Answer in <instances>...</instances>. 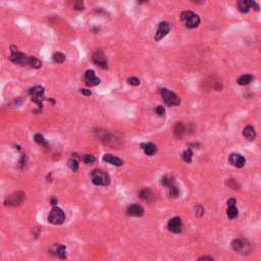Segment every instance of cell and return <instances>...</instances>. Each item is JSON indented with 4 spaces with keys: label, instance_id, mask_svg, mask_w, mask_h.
<instances>
[{
    "label": "cell",
    "instance_id": "cell-38",
    "mask_svg": "<svg viewBox=\"0 0 261 261\" xmlns=\"http://www.w3.org/2000/svg\"><path fill=\"white\" fill-rule=\"evenodd\" d=\"M236 204V199L232 198L230 200H227V206H235Z\"/></svg>",
    "mask_w": 261,
    "mask_h": 261
},
{
    "label": "cell",
    "instance_id": "cell-4",
    "mask_svg": "<svg viewBox=\"0 0 261 261\" xmlns=\"http://www.w3.org/2000/svg\"><path fill=\"white\" fill-rule=\"evenodd\" d=\"M49 223H51L52 224H61L63 223V221L65 220V214H64L63 210L60 209L59 207H54L49 213L48 216Z\"/></svg>",
    "mask_w": 261,
    "mask_h": 261
},
{
    "label": "cell",
    "instance_id": "cell-11",
    "mask_svg": "<svg viewBox=\"0 0 261 261\" xmlns=\"http://www.w3.org/2000/svg\"><path fill=\"white\" fill-rule=\"evenodd\" d=\"M182 227H183V223H182V219L180 217H173L169 221V230L171 233H180L182 231Z\"/></svg>",
    "mask_w": 261,
    "mask_h": 261
},
{
    "label": "cell",
    "instance_id": "cell-6",
    "mask_svg": "<svg viewBox=\"0 0 261 261\" xmlns=\"http://www.w3.org/2000/svg\"><path fill=\"white\" fill-rule=\"evenodd\" d=\"M232 248L236 252L241 253V254H248L250 252V245L249 243L244 240V239H235L232 242Z\"/></svg>",
    "mask_w": 261,
    "mask_h": 261
},
{
    "label": "cell",
    "instance_id": "cell-9",
    "mask_svg": "<svg viewBox=\"0 0 261 261\" xmlns=\"http://www.w3.org/2000/svg\"><path fill=\"white\" fill-rule=\"evenodd\" d=\"M84 79H85L86 85L89 86V87H93V86L100 84V79L96 77L95 71L92 70H89L86 71L84 74Z\"/></svg>",
    "mask_w": 261,
    "mask_h": 261
},
{
    "label": "cell",
    "instance_id": "cell-24",
    "mask_svg": "<svg viewBox=\"0 0 261 261\" xmlns=\"http://www.w3.org/2000/svg\"><path fill=\"white\" fill-rule=\"evenodd\" d=\"M53 60L57 63H62L65 60V55L62 54L61 52H56L53 54Z\"/></svg>",
    "mask_w": 261,
    "mask_h": 261
},
{
    "label": "cell",
    "instance_id": "cell-27",
    "mask_svg": "<svg viewBox=\"0 0 261 261\" xmlns=\"http://www.w3.org/2000/svg\"><path fill=\"white\" fill-rule=\"evenodd\" d=\"M35 141L38 143V144H41V145H44V146H47V142H46V140L44 139V137H43L42 135L40 134H37V135H35Z\"/></svg>",
    "mask_w": 261,
    "mask_h": 261
},
{
    "label": "cell",
    "instance_id": "cell-12",
    "mask_svg": "<svg viewBox=\"0 0 261 261\" xmlns=\"http://www.w3.org/2000/svg\"><path fill=\"white\" fill-rule=\"evenodd\" d=\"M10 60H11L13 63L20 64V65H25V64L29 63V57L25 55L24 53H20V52L12 53L11 56H10Z\"/></svg>",
    "mask_w": 261,
    "mask_h": 261
},
{
    "label": "cell",
    "instance_id": "cell-23",
    "mask_svg": "<svg viewBox=\"0 0 261 261\" xmlns=\"http://www.w3.org/2000/svg\"><path fill=\"white\" fill-rule=\"evenodd\" d=\"M227 213L228 218H231V219L236 218V217L238 216V209H237V207H236V206H228Z\"/></svg>",
    "mask_w": 261,
    "mask_h": 261
},
{
    "label": "cell",
    "instance_id": "cell-31",
    "mask_svg": "<svg viewBox=\"0 0 261 261\" xmlns=\"http://www.w3.org/2000/svg\"><path fill=\"white\" fill-rule=\"evenodd\" d=\"M128 84L130 85H133V86H139L140 85V80H139L138 78H135V77H132L128 80Z\"/></svg>",
    "mask_w": 261,
    "mask_h": 261
},
{
    "label": "cell",
    "instance_id": "cell-17",
    "mask_svg": "<svg viewBox=\"0 0 261 261\" xmlns=\"http://www.w3.org/2000/svg\"><path fill=\"white\" fill-rule=\"evenodd\" d=\"M142 149L144 150L145 154H147L149 156H152L154 155L156 151H157V148L154 144H152V143H146V144H142L141 145Z\"/></svg>",
    "mask_w": 261,
    "mask_h": 261
},
{
    "label": "cell",
    "instance_id": "cell-25",
    "mask_svg": "<svg viewBox=\"0 0 261 261\" xmlns=\"http://www.w3.org/2000/svg\"><path fill=\"white\" fill-rule=\"evenodd\" d=\"M183 159H184V161L186 162H188V163H190L192 161V156H193V153H192V150L191 149H187V150H185L184 153H183Z\"/></svg>",
    "mask_w": 261,
    "mask_h": 261
},
{
    "label": "cell",
    "instance_id": "cell-34",
    "mask_svg": "<svg viewBox=\"0 0 261 261\" xmlns=\"http://www.w3.org/2000/svg\"><path fill=\"white\" fill-rule=\"evenodd\" d=\"M74 9L82 10V9H84V4H83V2H81V1H77V2H74Z\"/></svg>",
    "mask_w": 261,
    "mask_h": 261
},
{
    "label": "cell",
    "instance_id": "cell-14",
    "mask_svg": "<svg viewBox=\"0 0 261 261\" xmlns=\"http://www.w3.org/2000/svg\"><path fill=\"white\" fill-rule=\"evenodd\" d=\"M51 251L53 253H55V255L57 257H59L60 259L66 258V249L63 245H53Z\"/></svg>",
    "mask_w": 261,
    "mask_h": 261
},
{
    "label": "cell",
    "instance_id": "cell-2",
    "mask_svg": "<svg viewBox=\"0 0 261 261\" xmlns=\"http://www.w3.org/2000/svg\"><path fill=\"white\" fill-rule=\"evenodd\" d=\"M92 182L96 186H107L110 183V177L109 174L103 170L95 169L91 173Z\"/></svg>",
    "mask_w": 261,
    "mask_h": 261
},
{
    "label": "cell",
    "instance_id": "cell-5",
    "mask_svg": "<svg viewBox=\"0 0 261 261\" xmlns=\"http://www.w3.org/2000/svg\"><path fill=\"white\" fill-rule=\"evenodd\" d=\"M25 198H26V194H25L24 192H21V191L16 192V193H13V194L9 195L8 197L5 199L4 204L6 206H17V205H20L21 203L24 202Z\"/></svg>",
    "mask_w": 261,
    "mask_h": 261
},
{
    "label": "cell",
    "instance_id": "cell-7",
    "mask_svg": "<svg viewBox=\"0 0 261 261\" xmlns=\"http://www.w3.org/2000/svg\"><path fill=\"white\" fill-rule=\"evenodd\" d=\"M92 59H93V62L95 64H97V65H99L100 67H102V69H107V67H108L107 58L101 50H97V51L93 54Z\"/></svg>",
    "mask_w": 261,
    "mask_h": 261
},
{
    "label": "cell",
    "instance_id": "cell-26",
    "mask_svg": "<svg viewBox=\"0 0 261 261\" xmlns=\"http://www.w3.org/2000/svg\"><path fill=\"white\" fill-rule=\"evenodd\" d=\"M29 64H31V65L35 67V69H39V67L42 66V63L40 60L35 58V57H29Z\"/></svg>",
    "mask_w": 261,
    "mask_h": 261
},
{
    "label": "cell",
    "instance_id": "cell-22",
    "mask_svg": "<svg viewBox=\"0 0 261 261\" xmlns=\"http://www.w3.org/2000/svg\"><path fill=\"white\" fill-rule=\"evenodd\" d=\"M173 183H174V180H173V178L169 176V174H166V176H164L162 178V180H161V184L163 186H165V187H173Z\"/></svg>",
    "mask_w": 261,
    "mask_h": 261
},
{
    "label": "cell",
    "instance_id": "cell-10",
    "mask_svg": "<svg viewBox=\"0 0 261 261\" xmlns=\"http://www.w3.org/2000/svg\"><path fill=\"white\" fill-rule=\"evenodd\" d=\"M228 161L232 164V165H234L236 167H239V169H241L245 165L246 163V160L245 158L240 154H237V153H233V154H231L230 157H228Z\"/></svg>",
    "mask_w": 261,
    "mask_h": 261
},
{
    "label": "cell",
    "instance_id": "cell-37",
    "mask_svg": "<svg viewBox=\"0 0 261 261\" xmlns=\"http://www.w3.org/2000/svg\"><path fill=\"white\" fill-rule=\"evenodd\" d=\"M81 93L85 96H90L91 95V91L88 90V89H81Z\"/></svg>",
    "mask_w": 261,
    "mask_h": 261
},
{
    "label": "cell",
    "instance_id": "cell-16",
    "mask_svg": "<svg viewBox=\"0 0 261 261\" xmlns=\"http://www.w3.org/2000/svg\"><path fill=\"white\" fill-rule=\"evenodd\" d=\"M140 197L146 202H152L155 200V194L149 189H144L140 192Z\"/></svg>",
    "mask_w": 261,
    "mask_h": 261
},
{
    "label": "cell",
    "instance_id": "cell-13",
    "mask_svg": "<svg viewBox=\"0 0 261 261\" xmlns=\"http://www.w3.org/2000/svg\"><path fill=\"white\" fill-rule=\"evenodd\" d=\"M127 213H128V215H131V216H142L143 214H144V209H143V207L140 205L133 204L128 207Z\"/></svg>",
    "mask_w": 261,
    "mask_h": 261
},
{
    "label": "cell",
    "instance_id": "cell-1",
    "mask_svg": "<svg viewBox=\"0 0 261 261\" xmlns=\"http://www.w3.org/2000/svg\"><path fill=\"white\" fill-rule=\"evenodd\" d=\"M181 20L186 25V27L189 29H194L197 28L200 24V17L196 13L187 10V11H183L181 14Z\"/></svg>",
    "mask_w": 261,
    "mask_h": 261
},
{
    "label": "cell",
    "instance_id": "cell-33",
    "mask_svg": "<svg viewBox=\"0 0 261 261\" xmlns=\"http://www.w3.org/2000/svg\"><path fill=\"white\" fill-rule=\"evenodd\" d=\"M203 213H204V209L202 208V206L201 205H198L197 207L195 208V214L197 216H202L203 215Z\"/></svg>",
    "mask_w": 261,
    "mask_h": 261
},
{
    "label": "cell",
    "instance_id": "cell-21",
    "mask_svg": "<svg viewBox=\"0 0 261 261\" xmlns=\"http://www.w3.org/2000/svg\"><path fill=\"white\" fill-rule=\"evenodd\" d=\"M253 81V77L251 74H243L240 78L238 79V83L242 85V86H245V85H248L250 84L251 82Z\"/></svg>",
    "mask_w": 261,
    "mask_h": 261
},
{
    "label": "cell",
    "instance_id": "cell-36",
    "mask_svg": "<svg viewBox=\"0 0 261 261\" xmlns=\"http://www.w3.org/2000/svg\"><path fill=\"white\" fill-rule=\"evenodd\" d=\"M197 261H214V259L211 256H202Z\"/></svg>",
    "mask_w": 261,
    "mask_h": 261
},
{
    "label": "cell",
    "instance_id": "cell-15",
    "mask_svg": "<svg viewBox=\"0 0 261 261\" xmlns=\"http://www.w3.org/2000/svg\"><path fill=\"white\" fill-rule=\"evenodd\" d=\"M103 160H104L105 162L110 163V164H112V165H115V166H120V165H123V164H124L123 160L119 159V157H115L112 154H105L104 156H103Z\"/></svg>",
    "mask_w": 261,
    "mask_h": 261
},
{
    "label": "cell",
    "instance_id": "cell-8",
    "mask_svg": "<svg viewBox=\"0 0 261 261\" xmlns=\"http://www.w3.org/2000/svg\"><path fill=\"white\" fill-rule=\"evenodd\" d=\"M169 31H170L169 24L166 23V21H161L158 26V30H157L156 34H155V40L160 41L161 39H163L167 34L169 33Z\"/></svg>",
    "mask_w": 261,
    "mask_h": 261
},
{
    "label": "cell",
    "instance_id": "cell-20",
    "mask_svg": "<svg viewBox=\"0 0 261 261\" xmlns=\"http://www.w3.org/2000/svg\"><path fill=\"white\" fill-rule=\"evenodd\" d=\"M238 7L241 12L247 13L249 12L250 8H251V5H250V1H248V0H242V1L238 3Z\"/></svg>",
    "mask_w": 261,
    "mask_h": 261
},
{
    "label": "cell",
    "instance_id": "cell-18",
    "mask_svg": "<svg viewBox=\"0 0 261 261\" xmlns=\"http://www.w3.org/2000/svg\"><path fill=\"white\" fill-rule=\"evenodd\" d=\"M243 135H244V137L246 139H248V140L252 141V140H254L255 137H256V132H255L254 128H253V127L247 126L244 128V131H243Z\"/></svg>",
    "mask_w": 261,
    "mask_h": 261
},
{
    "label": "cell",
    "instance_id": "cell-19",
    "mask_svg": "<svg viewBox=\"0 0 261 261\" xmlns=\"http://www.w3.org/2000/svg\"><path fill=\"white\" fill-rule=\"evenodd\" d=\"M185 133H186V128L184 127V124H182V123H177L176 126H174V128H173V134H174V136H176L177 138L181 139V138H183V136L185 135Z\"/></svg>",
    "mask_w": 261,
    "mask_h": 261
},
{
    "label": "cell",
    "instance_id": "cell-39",
    "mask_svg": "<svg viewBox=\"0 0 261 261\" xmlns=\"http://www.w3.org/2000/svg\"><path fill=\"white\" fill-rule=\"evenodd\" d=\"M51 203H52V205H55L56 203H57V200H56L55 198H52V200H51Z\"/></svg>",
    "mask_w": 261,
    "mask_h": 261
},
{
    "label": "cell",
    "instance_id": "cell-28",
    "mask_svg": "<svg viewBox=\"0 0 261 261\" xmlns=\"http://www.w3.org/2000/svg\"><path fill=\"white\" fill-rule=\"evenodd\" d=\"M83 160H84L85 163L91 164V163H94L96 159H95V157L93 156L92 154H85V155L83 156Z\"/></svg>",
    "mask_w": 261,
    "mask_h": 261
},
{
    "label": "cell",
    "instance_id": "cell-29",
    "mask_svg": "<svg viewBox=\"0 0 261 261\" xmlns=\"http://www.w3.org/2000/svg\"><path fill=\"white\" fill-rule=\"evenodd\" d=\"M69 166L73 171H77L79 169V163L76 159H70L69 160Z\"/></svg>",
    "mask_w": 261,
    "mask_h": 261
},
{
    "label": "cell",
    "instance_id": "cell-30",
    "mask_svg": "<svg viewBox=\"0 0 261 261\" xmlns=\"http://www.w3.org/2000/svg\"><path fill=\"white\" fill-rule=\"evenodd\" d=\"M227 186L232 189H235V190L239 189V185L237 184V182L233 180V178H230V180L227 181Z\"/></svg>",
    "mask_w": 261,
    "mask_h": 261
},
{
    "label": "cell",
    "instance_id": "cell-32",
    "mask_svg": "<svg viewBox=\"0 0 261 261\" xmlns=\"http://www.w3.org/2000/svg\"><path fill=\"white\" fill-rule=\"evenodd\" d=\"M178 189L177 187H174V186H173V187H170V197H178Z\"/></svg>",
    "mask_w": 261,
    "mask_h": 261
},
{
    "label": "cell",
    "instance_id": "cell-3",
    "mask_svg": "<svg viewBox=\"0 0 261 261\" xmlns=\"http://www.w3.org/2000/svg\"><path fill=\"white\" fill-rule=\"evenodd\" d=\"M160 94H161L165 104L169 105V106L180 105V103H181L180 97H178L177 94H174L173 92L169 91V89H165V88L160 89Z\"/></svg>",
    "mask_w": 261,
    "mask_h": 261
},
{
    "label": "cell",
    "instance_id": "cell-35",
    "mask_svg": "<svg viewBox=\"0 0 261 261\" xmlns=\"http://www.w3.org/2000/svg\"><path fill=\"white\" fill-rule=\"evenodd\" d=\"M155 112L158 114V115H163L164 114V112H165V110H164V108H163V106H157L156 107V109H155Z\"/></svg>",
    "mask_w": 261,
    "mask_h": 261
}]
</instances>
